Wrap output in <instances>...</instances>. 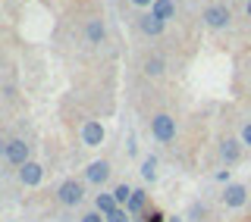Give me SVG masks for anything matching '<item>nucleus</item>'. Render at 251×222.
<instances>
[{"mask_svg": "<svg viewBox=\"0 0 251 222\" xmlns=\"http://www.w3.org/2000/svg\"><path fill=\"white\" fill-rule=\"evenodd\" d=\"M201 19H204V25H207V28L220 31V28H226L232 22V10L226 3H210V6H204Z\"/></svg>", "mask_w": 251, "mask_h": 222, "instance_id": "obj_1", "label": "nucleus"}, {"mask_svg": "<svg viewBox=\"0 0 251 222\" xmlns=\"http://www.w3.org/2000/svg\"><path fill=\"white\" fill-rule=\"evenodd\" d=\"M151 134L160 144H170V141H176V119L170 113H157L151 119Z\"/></svg>", "mask_w": 251, "mask_h": 222, "instance_id": "obj_2", "label": "nucleus"}, {"mask_svg": "<svg viewBox=\"0 0 251 222\" xmlns=\"http://www.w3.org/2000/svg\"><path fill=\"white\" fill-rule=\"evenodd\" d=\"M57 200L63 203V207H78V203L85 200V185H82V181H75V178H66L57 188Z\"/></svg>", "mask_w": 251, "mask_h": 222, "instance_id": "obj_3", "label": "nucleus"}, {"mask_svg": "<svg viewBox=\"0 0 251 222\" xmlns=\"http://www.w3.org/2000/svg\"><path fill=\"white\" fill-rule=\"evenodd\" d=\"M242 154H245V144H242V138H232V134H226L223 141H220V160L226 166H235L242 160Z\"/></svg>", "mask_w": 251, "mask_h": 222, "instance_id": "obj_4", "label": "nucleus"}, {"mask_svg": "<svg viewBox=\"0 0 251 222\" xmlns=\"http://www.w3.org/2000/svg\"><path fill=\"white\" fill-rule=\"evenodd\" d=\"M245 200H248V188L242 185V181H229L226 191H223V203L229 210H242V207H245Z\"/></svg>", "mask_w": 251, "mask_h": 222, "instance_id": "obj_5", "label": "nucleus"}, {"mask_svg": "<svg viewBox=\"0 0 251 222\" xmlns=\"http://www.w3.org/2000/svg\"><path fill=\"white\" fill-rule=\"evenodd\" d=\"M28 154H31V150H28V144H25V141H22V138H13V141H6V163H13V166H19V169H22V166H25L28 163Z\"/></svg>", "mask_w": 251, "mask_h": 222, "instance_id": "obj_6", "label": "nucleus"}, {"mask_svg": "<svg viewBox=\"0 0 251 222\" xmlns=\"http://www.w3.org/2000/svg\"><path fill=\"white\" fill-rule=\"evenodd\" d=\"M104 138H107V132H104V125H100L98 119H88V122L82 125V144L85 147H100Z\"/></svg>", "mask_w": 251, "mask_h": 222, "instance_id": "obj_7", "label": "nucleus"}, {"mask_svg": "<svg viewBox=\"0 0 251 222\" xmlns=\"http://www.w3.org/2000/svg\"><path fill=\"white\" fill-rule=\"evenodd\" d=\"M163 28H167V22H160L154 13L138 16V31H141L145 38H160V35H163Z\"/></svg>", "mask_w": 251, "mask_h": 222, "instance_id": "obj_8", "label": "nucleus"}, {"mask_svg": "<svg viewBox=\"0 0 251 222\" xmlns=\"http://www.w3.org/2000/svg\"><path fill=\"white\" fill-rule=\"evenodd\" d=\"M110 163L107 160H94L88 163V169H85V181H91V185H104V181L110 178Z\"/></svg>", "mask_w": 251, "mask_h": 222, "instance_id": "obj_9", "label": "nucleus"}, {"mask_svg": "<svg viewBox=\"0 0 251 222\" xmlns=\"http://www.w3.org/2000/svg\"><path fill=\"white\" fill-rule=\"evenodd\" d=\"M145 207H148V191L145 188H135V191H132V200L126 203V210H129V216L132 219H145Z\"/></svg>", "mask_w": 251, "mask_h": 222, "instance_id": "obj_10", "label": "nucleus"}, {"mask_svg": "<svg viewBox=\"0 0 251 222\" xmlns=\"http://www.w3.org/2000/svg\"><path fill=\"white\" fill-rule=\"evenodd\" d=\"M41 178H44V169H41L38 163H31V160L19 169V181H22V185H28V188L41 185Z\"/></svg>", "mask_w": 251, "mask_h": 222, "instance_id": "obj_11", "label": "nucleus"}, {"mask_svg": "<svg viewBox=\"0 0 251 222\" xmlns=\"http://www.w3.org/2000/svg\"><path fill=\"white\" fill-rule=\"evenodd\" d=\"M148 13H154L160 22H170V19H176V3L173 0H154V6Z\"/></svg>", "mask_w": 251, "mask_h": 222, "instance_id": "obj_12", "label": "nucleus"}, {"mask_svg": "<svg viewBox=\"0 0 251 222\" xmlns=\"http://www.w3.org/2000/svg\"><path fill=\"white\" fill-rule=\"evenodd\" d=\"M85 38H88V44H100L107 38V28L100 19H88V25H85Z\"/></svg>", "mask_w": 251, "mask_h": 222, "instance_id": "obj_13", "label": "nucleus"}, {"mask_svg": "<svg viewBox=\"0 0 251 222\" xmlns=\"http://www.w3.org/2000/svg\"><path fill=\"white\" fill-rule=\"evenodd\" d=\"M116 207H120V203H116V197H113V194H104V191H100L98 197H94V210H98L100 216H110V213H113Z\"/></svg>", "mask_w": 251, "mask_h": 222, "instance_id": "obj_14", "label": "nucleus"}, {"mask_svg": "<svg viewBox=\"0 0 251 222\" xmlns=\"http://www.w3.org/2000/svg\"><path fill=\"white\" fill-rule=\"evenodd\" d=\"M163 69H167V60H163V57H157V53L145 60V75H151V78H160V75H163Z\"/></svg>", "mask_w": 251, "mask_h": 222, "instance_id": "obj_15", "label": "nucleus"}, {"mask_svg": "<svg viewBox=\"0 0 251 222\" xmlns=\"http://www.w3.org/2000/svg\"><path fill=\"white\" fill-rule=\"evenodd\" d=\"M132 191H135V188H132V185H126V181H123V185H116L110 194L116 197V203H120V207H126V203L132 200Z\"/></svg>", "mask_w": 251, "mask_h": 222, "instance_id": "obj_16", "label": "nucleus"}, {"mask_svg": "<svg viewBox=\"0 0 251 222\" xmlns=\"http://www.w3.org/2000/svg\"><path fill=\"white\" fill-rule=\"evenodd\" d=\"M141 176H145V181H157V156H145V163H141Z\"/></svg>", "mask_w": 251, "mask_h": 222, "instance_id": "obj_17", "label": "nucleus"}, {"mask_svg": "<svg viewBox=\"0 0 251 222\" xmlns=\"http://www.w3.org/2000/svg\"><path fill=\"white\" fill-rule=\"evenodd\" d=\"M107 222H132V216H129V210L126 207H116L113 213H110V216H104Z\"/></svg>", "mask_w": 251, "mask_h": 222, "instance_id": "obj_18", "label": "nucleus"}, {"mask_svg": "<svg viewBox=\"0 0 251 222\" xmlns=\"http://www.w3.org/2000/svg\"><path fill=\"white\" fill-rule=\"evenodd\" d=\"M239 138H242V144H245V147H251V119L242 125V134H239Z\"/></svg>", "mask_w": 251, "mask_h": 222, "instance_id": "obj_19", "label": "nucleus"}, {"mask_svg": "<svg viewBox=\"0 0 251 222\" xmlns=\"http://www.w3.org/2000/svg\"><path fill=\"white\" fill-rule=\"evenodd\" d=\"M145 222H167V216L160 210H151V213H145Z\"/></svg>", "mask_w": 251, "mask_h": 222, "instance_id": "obj_20", "label": "nucleus"}, {"mask_svg": "<svg viewBox=\"0 0 251 222\" xmlns=\"http://www.w3.org/2000/svg\"><path fill=\"white\" fill-rule=\"evenodd\" d=\"M82 222H107V219L100 216L98 210H91V213H85V216H82Z\"/></svg>", "mask_w": 251, "mask_h": 222, "instance_id": "obj_21", "label": "nucleus"}, {"mask_svg": "<svg viewBox=\"0 0 251 222\" xmlns=\"http://www.w3.org/2000/svg\"><path fill=\"white\" fill-rule=\"evenodd\" d=\"M188 216H192V219H201L204 216V207H201V203H192V213H188Z\"/></svg>", "mask_w": 251, "mask_h": 222, "instance_id": "obj_22", "label": "nucleus"}, {"mask_svg": "<svg viewBox=\"0 0 251 222\" xmlns=\"http://www.w3.org/2000/svg\"><path fill=\"white\" fill-rule=\"evenodd\" d=\"M129 3H132V6H141V10H145V6L151 10V6H154V0H129Z\"/></svg>", "mask_w": 251, "mask_h": 222, "instance_id": "obj_23", "label": "nucleus"}, {"mask_svg": "<svg viewBox=\"0 0 251 222\" xmlns=\"http://www.w3.org/2000/svg\"><path fill=\"white\" fill-rule=\"evenodd\" d=\"M217 181H229V169H220L217 172Z\"/></svg>", "mask_w": 251, "mask_h": 222, "instance_id": "obj_24", "label": "nucleus"}, {"mask_svg": "<svg viewBox=\"0 0 251 222\" xmlns=\"http://www.w3.org/2000/svg\"><path fill=\"white\" fill-rule=\"evenodd\" d=\"M245 13H248V19H251V0H245Z\"/></svg>", "mask_w": 251, "mask_h": 222, "instance_id": "obj_25", "label": "nucleus"}, {"mask_svg": "<svg viewBox=\"0 0 251 222\" xmlns=\"http://www.w3.org/2000/svg\"><path fill=\"white\" fill-rule=\"evenodd\" d=\"M167 222H182V219H179V216H170V219H167Z\"/></svg>", "mask_w": 251, "mask_h": 222, "instance_id": "obj_26", "label": "nucleus"}]
</instances>
